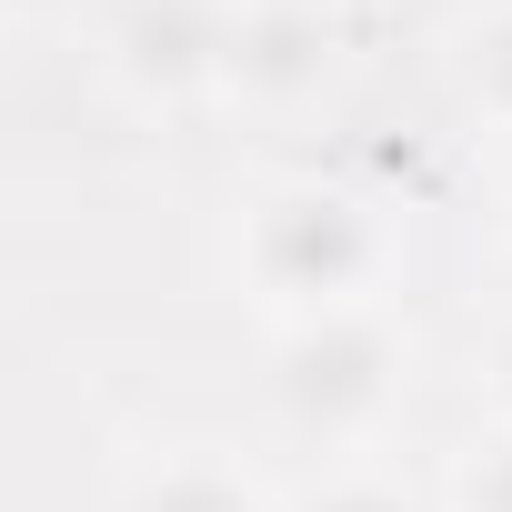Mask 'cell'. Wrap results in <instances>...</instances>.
Masks as SVG:
<instances>
[{
    "mask_svg": "<svg viewBox=\"0 0 512 512\" xmlns=\"http://www.w3.org/2000/svg\"><path fill=\"white\" fill-rule=\"evenodd\" d=\"M482 392H492V412L512 422V312L492 322V342H482Z\"/></svg>",
    "mask_w": 512,
    "mask_h": 512,
    "instance_id": "9",
    "label": "cell"
},
{
    "mask_svg": "<svg viewBox=\"0 0 512 512\" xmlns=\"http://www.w3.org/2000/svg\"><path fill=\"white\" fill-rule=\"evenodd\" d=\"M502 221H512V171H502Z\"/></svg>",
    "mask_w": 512,
    "mask_h": 512,
    "instance_id": "10",
    "label": "cell"
},
{
    "mask_svg": "<svg viewBox=\"0 0 512 512\" xmlns=\"http://www.w3.org/2000/svg\"><path fill=\"white\" fill-rule=\"evenodd\" d=\"M131 512H272V492L221 452H171L131 482Z\"/></svg>",
    "mask_w": 512,
    "mask_h": 512,
    "instance_id": "5",
    "label": "cell"
},
{
    "mask_svg": "<svg viewBox=\"0 0 512 512\" xmlns=\"http://www.w3.org/2000/svg\"><path fill=\"white\" fill-rule=\"evenodd\" d=\"M452 81H462V101H472L492 131H512V0H492V11L462 31V51H452Z\"/></svg>",
    "mask_w": 512,
    "mask_h": 512,
    "instance_id": "6",
    "label": "cell"
},
{
    "mask_svg": "<svg viewBox=\"0 0 512 512\" xmlns=\"http://www.w3.org/2000/svg\"><path fill=\"white\" fill-rule=\"evenodd\" d=\"M342 71V21H332V0H241V21H231V71L221 91L251 101V111H302L322 101Z\"/></svg>",
    "mask_w": 512,
    "mask_h": 512,
    "instance_id": "4",
    "label": "cell"
},
{
    "mask_svg": "<svg viewBox=\"0 0 512 512\" xmlns=\"http://www.w3.org/2000/svg\"><path fill=\"white\" fill-rule=\"evenodd\" d=\"M231 21L241 0H111L101 11V61L131 101H211L231 71Z\"/></svg>",
    "mask_w": 512,
    "mask_h": 512,
    "instance_id": "3",
    "label": "cell"
},
{
    "mask_svg": "<svg viewBox=\"0 0 512 512\" xmlns=\"http://www.w3.org/2000/svg\"><path fill=\"white\" fill-rule=\"evenodd\" d=\"M452 512H512V422H502L492 442L462 452V472H452Z\"/></svg>",
    "mask_w": 512,
    "mask_h": 512,
    "instance_id": "7",
    "label": "cell"
},
{
    "mask_svg": "<svg viewBox=\"0 0 512 512\" xmlns=\"http://www.w3.org/2000/svg\"><path fill=\"white\" fill-rule=\"evenodd\" d=\"M282 512H422L402 482H382V472H332V482H312V492H292Z\"/></svg>",
    "mask_w": 512,
    "mask_h": 512,
    "instance_id": "8",
    "label": "cell"
},
{
    "mask_svg": "<svg viewBox=\"0 0 512 512\" xmlns=\"http://www.w3.org/2000/svg\"><path fill=\"white\" fill-rule=\"evenodd\" d=\"M231 272L272 322H322V312H362L382 282V221L362 191L342 181H272L241 201L231 231Z\"/></svg>",
    "mask_w": 512,
    "mask_h": 512,
    "instance_id": "1",
    "label": "cell"
},
{
    "mask_svg": "<svg viewBox=\"0 0 512 512\" xmlns=\"http://www.w3.org/2000/svg\"><path fill=\"white\" fill-rule=\"evenodd\" d=\"M402 332L362 302V312H322V322H282L272 342V412L302 432V442H372L402 402Z\"/></svg>",
    "mask_w": 512,
    "mask_h": 512,
    "instance_id": "2",
    "label": "cell"
}]
</instances>
